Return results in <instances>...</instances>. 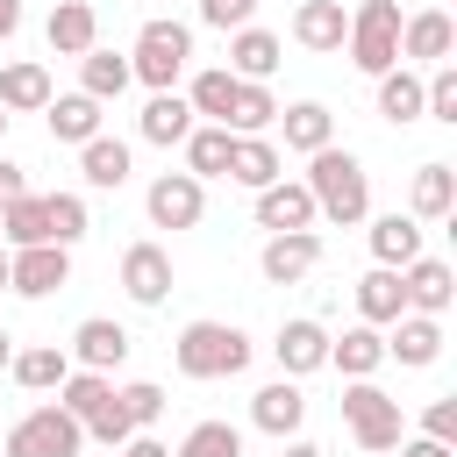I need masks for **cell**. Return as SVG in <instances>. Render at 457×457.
I'll return each instance as SVG.
<instances>
[{
    "label": "cell",
    "instance_id": "obj_30",
    "mask_svg": "<svg viewBox=\"0 0 457 457\" xmlns=\"http://www.w3.org/2000/svg\"><path fill=\"white\" fill-rule=\"evenodd\" d=\"M129 86H136V79H129V57H121V50H100V43H93V50L79 57V93H93L100 107L121 100Z\"/></svg>",
    "mask_w": 457,
    "mask_h": 457
},
{
    "label": "cell",
    "instance_id": "obj_10",
    "mask_svg": "<svg viewBox=\"0 0 457 457\" xmlns=\"http://www.w3.org/2000/svg\"><path fill=\"white\" fill-rule=\"evenodd\" d=\"M121 293L136 307H164L171 300V250L164 243H129L121 250Z\"/></svg>",
    "mask_w": 457,
    "mask_h": 457
},
{
    "label": "cell",
    "instance_id": "obj_39",
    "mask_svg": "<svg viewBox=\"0 0 457 457\" xmlns=\"http://www.w3.org/2000/svg\"><path fill=\"white\" fill-rule=\"evenodd\" d=\"M43 214H50V243H64V250L93 228V214H86V200H79V193H43Z\"/></svg>",
    "mask_w": 457,
    "mask_h": 457
},
{
    "label": "cell",
    "instance_id": "obj_46",
    "mask_svg": "<svg viewBox=\"0 0 457 457\" xmlns=\"http://www.w3.org/2000/svg\"><path fill=\"white\" fill-rule=\"evenodd\" d=\"M14 29H21V0H0V43H7Z\"/></svg>",
    "mask_w": 457,
    "mask_h": 457
},
{
    "label": "cell",
    "instance_id": "obj_3",
    "mask_svg": "<svg viewBox=\"0 0 457 457\" xmlns=\"http://www.w3.org/2000/svg\"><path fill=\"white\" fill-rule=\"evenodd\" d=\"M186 71H193V29H186V21H171V14H150V21L136 29L129 79H143L150 93H171Z\"/></svg>",
    "mask_w": 457,
    "mask_h": 457
},
{
    "label": "cell",
    "instance_id": "obj_36",
    "mask_svg": "<svg viewBox=\"0 0 457 457\" xmlns=\"http://www.w3.org/2000/svg\"><path fill=\"white\" fill-rule=\"evenodd\" d=\"M278 121V100H271V86L264 79H236V107H228V136H264Z\"/></svg>",
    "mask_w": 457,
    "mask_h": 457
},
{
    "label": "cell",
    "instance_id": "obj_1",
    "mask_svg": "<svg viewBox=\"0 0 457 457\" xmlns=\"http://www.w3.org/2000/svg\"><path fill=\"white\" fill-rule=\"evenodd\" d=\"M307 193H314V214H328L336 228H357L364 214H371V171L350 157V150H336V143H321L314 157H307V179H300Z\"/></svg>",
    "mask_w": 457,
    "mask_h": 457
},
{
    "label": "cell",
    "instance_id": "obj_7",
    "mask_svg": "<svg viewBox=\"0 0 457 457\" xmlns=\"http://www.w3.org/2000/svg\"><path fill=\"white\" fill-rule=\"evenodd\" d=\"M143 214H150V228H200V214H207V179H193V171H157L150 193H143Z\"/></svg>",
    "mask_w": 457,
    "mask_h": 457
},
{
    "label": "cell",
    "instance_id": "obj_5",
    "mask_svg": "<svg viewBox=\"0 0 457 457\" xmlns=\"http://www.w3.org/2000/svg\"><path fill=\"white\" fill-rule=\"evenodd\" d=\"M343 50H350V64L364 79L393 71L400 64V0H357V14L343 29Z\"/></svg>",
    "mask_w": 457,
    "mask_h": 457
},
{
    "label": "cell",
    "instance_id": "obj_44",
    "mask_svg": "<svg viewBox=\"0 0 457 457\" xmlns=\"http://www.w3.org/2000/svg\"><path fill=\"white\" fill-rule=\"evenodd\" d=\"M21 193H29V171H21L14 157H0V207H7V200H21Z\"/></svg>",
    "mask_w": 457,
    "mask_h": 457
},
{
    "label": "cell",
    "instance_id": "obj_25",
    "mask_svg": "<svg viewBox=\"0 0 457 457\" xmlns=\"http://www.w3.org/2000/svg\"><path fill=\"white\" fill-rule=\"evenodd\" d=\"M278 57H286V43H278L271 29H257V21L228 29V71H236V79H271Z\"/></svg>",
    "mask_w": 457,
    "mask_h": 457
},
{
    "label": "cell",
    "instance_id": "obj_6",
    "mask_svg": "<svg viewBox=\"0 0 457 457\" xmlns=\"http://www.w3.org/2000/svg\"><path fill=\"white\" fill-rule=\"evenodd\" d=\"M79 443H86V428H79L57 400H43V407H29L14 428H0V457H79Z\"/></svg>",
    "mask_w": 457,
    "mask_h": 457
},
{
    "label": "cell",
    "instance_id": "obj_37",
    "mask_svg": "<svg viewBox=\"0 0 457 457\" xmlns=\"http://www.w3.org/2000/svg\"><path fill=\"white\" fill-rule=\"evenodd\" d=\"M0 243L7 250H29V243H50V214H43V193H21L0 207Z\"/></svg>",
    "mask_w": 457,
    "mask_h": 457
},
{
    "label": "cell",
    "instance_id": "obj_41",
    "mask_svg": "<svg viewBox=\"0 0 457 457\" xmlns=\"http://www.w3.org/2000/svg\"><path fill=\"white\" fill-rule=\"evenodd\" d=\"M257 14V0H200V21L207 29H243Z\"/></svg>",
    "mask_w": 457,
    "mask_h": 457
},
{
    "label": "cell",
    "instance_id": "obj_42",
    "mask_svg": "<svg viewBox=\"0 0 457 457\" xmlns=\"http://www.w3.org/2000/svg\"><path fill=\"white\" fill-rule=\"evenodd\" d=\"M421 436H436V443H457V400H428V414H421Z\"/></svg>",
    "mask_w": 457,
    "mask_h": 457
},
{
    "label": "cell",
    "instance_id": "obj_29",
    "mask_svg": "<svg viewBox=\"0 0 457 457\" xmlns=\"http://www.w3.org/2000/svg\"><path fill=\"white\" fill-rule=\"evenodd\" d=\"M278 129H286V150H300V157H314L321 143H336V114H328L321 100H293V107H278Z\"/></svg>",
    "mask_w": 457,
    "mask_h": 457
},
{
    "label": "cell",
    "instance_id": "obj_21",
    "mask_svg": "<svg viewBox=\"0 0 457 457\" xmlns=\"http://www.w3.org/2000/svg\"><path fill=\"white\" fill-rule=\"evenodd\" d=\"M186 129H193V107H186V93L171 86V93H150L143 100V114H136V136L143 143H157V150H179L186 143Z\"/></svg>",
    "mask_w": 457,
    "mask_h": 457
},
{
    "label": "cell",
    "instance_id": "obj_33",
    "mask_svg": "<svg viewBox=\"0 0 457 457\" xmlns=\"http://www.w3.org/2000/svg\"><path fill=\"white\" fill-rule=\"evenodd\" d=\"M228 179L250 186V193L271 186V179H286V171H278V143H271V136H236V143H228Z\"/></svg>",
    "mask_w": 457,
    "mask_h": 457
},
{
    "label": "cell",
    "instance_id": "obj_13",
    "mask_svg": "<svg viewBox=\"0 0 457 457\" xmlns=\"http://www.w3.org/2000/svg\"><path fill=\"white\" fill-rule=\"evenodd\" d=\"M450 50H457V21L443 7H421L400 21V64H443Z\"/></svg>",
    "mask_w": 457,
    "mask_h": 457
},
{
    "label": "cell",
    "instance_id": "obj_38",
    "mask_svg": "<svg viewBox=\"0 0 457 457\" xmlns=\"http://www.w3.org/2000/svg\"><path fill=\"white\" fill-rule=\"evenodd\" d=\"M171 457H243V428H228V421H193Z\"/></svg>",
    "mask_w": 457,
    "mask_h": 457
},
{
    "label": "cell",
    "instance_id": "obj_4",
    "mask_svg": "<svg viewBox=\"0 0 457 457\" xmlns=\"http://www.w3.org/2000/svg\"><path fill=\"white\" fill-rule=\"evenodd\" d=\"M343 428H350V443H357L364 457H386V450L407 436L400 400H393L386 386H371V378H350V386H343Z\"/></svg>",
    "mask_w": 457,
    "mask_h": 457
},
{
    "label": "cell",
    "instance_id": "obj_34",
    "mask_svg": "<svg viewBox=\"0 0 457 457\" xmlns=\"http://www.w3.org/2000/svg\"><path fill=\"white\" fill-rule=\"evenodd\" d=\"M371 257H378V264H393V271H400V264H414V257H421V221H414V214H400V207H393V214H378V221H371Z\"/></svg>",
    "mask_w": 457,
    "mask_h": 457
},
{
    "label": "cell",
    "instance_id": "obj_27",
    "mask_svg": "<svg viewBox=\"0 0 457 457\" xmlns=\"http://www.w3.org/2000/svg\"><path fill=\"white\" fill-rule=\"evenodd\" d=\"M64 371H71V350H64V343H29V350H14V364H7V378H14L21 393H57Z\"/></svg>",
    "mask_w": 457,
    "mask_h": 457
},
{
    "label": "cell",
    "instance_id": "obj_43",
    "mask_svg": "<svg viewBox=\"0 0 457 457\" xmlns=\"http://www.w3.org/2000/svg\"><path fill=\"white\" fill-rule=\"evenodd\" d=\"M393 450L400 457H457V443H436V436H400Z\"/></svg>",
    "mask_w": 457,
    "mask_h": 457
},
{
    "label": "cell",
    "instance_id": "obj_31",
    "mask_svg": "<svg viewBox=\"0 0 457 457\" xmlns=\"http://www.w3.org/2000/svg\"><path fill=\"white\" fill-rule=\"evenodd\" d=\"M186 107H193V121H228V107H236V71H228V64L193 71V79H186Z\"/></svg>",
    "mask_w": 457,
    "mask_h": 457
},
{
    "label": "cell",
    "instance_id": "obj_22",
    "mask_svg": "<svg viewBox=\"0 0 457 457\" xmlns=\"http://www.w3.org/2000/svg\"><path fill=\"white\" fill-rule=\"evenodd\" d=\"M450 207H457V171H450L443 157L414 164V179H407V214H414V221H443Z\"/></svg>",
    "mask_w": 457,
    "mask_h": 457
},
{
    "label": "cell",
    "instance_id": "obj_24",
    "mask_svg": "<svg viewBox=\"0 0 457 457\" xmlns=\"http://www.w3.org/2000/svg\"><path fill=\"white\" fill-rule=\"evenodd\" d=\"M50 64H36V57H14V64H0V107L7 114H43L50 107Z\"/></svg>",
    "mask_w": 457,
    "mask_h": 457
},
{
    "label": "cell",
    "instance_id": "obj_16",
    "mask_svg": "<svg viewBox=\"0 0 457 457\" xmlns=\"http://www.w3.org/2000/svg\"><path fill=\"white\" fill-rule=\"evenodd\" d=\"M71 364H86V371H121V364H129V328L107 321V314H86V321L71 328Z\"/></svg>",
    "mask_w": 457,
    "mask_h": 457
},
{
    "label": "cell",
    "instance_id": "obj_35",
    "mask_svg": "<svg viewBox=\"0 0 457 457\" xmlns=\"http://www.w3.org/2000/svg\"><path fill=\"white\" fill-rule=\"evenodd\" d=\"M378 114H386L393 129L421 121V71H414V64H393V71H378Z\"/></svg>",
    "mask_w": 457,
    "mask_h": 457
},
{
    "label": "cell",
    "instance_id": "obj_26",
    "mask_svg": "<svg viewBox=\"0 0 457 457\" xmlns=\"http://www.w3.org/2000/svg\"><path fill=\"white\" fill-rule=\"evenodd\" d=\"M43 121H50V143H93L100 136V100L93 93H50V107H43Z\"/></svg>",
    "mask_w": 457,
    "mask_h": 457
},
{
    "label": "cell",
    "instance_id": "obj_45",
    "mask_svg": "<svg viewBox=\"0 0 457 457\" xmlns=\"http://www.w3.org/2000/svg\"><path fill=\"white\" fill-rule=\"evenodd\" d=\"M121 457H171V450H164V443H157V436H150V428H136V436H129V443H121Z\"/></svg>",
    "mask_w": 457,
    "mask_h": 457
},
{
    "label": "cell",
    "instance_id": "obj_17",
    "mask_svg": "<svg viewBox=\"0 0 457 457\" xmlns=\"http://www.w3.org/2000/svg\"><path fill=\"white\" fill-rule=\"evenodd\" d=\"M386 357H400L407 371H428L443 357V314H400V321H386Z\"/></svg>",
    "mask_w": 457,
    "mask_h": 457
},
{
    "label": "cell",
    "instance_id": "obj_28",
    "mask_svg": "<svg viewBox=\"0 0 457 457\" xmlns=\"http://www.w3.org/2000/svg\"><path fill=\"white\" fill-rule=\"evenodd\" d=\"M407 314V293H400V271L393 264H371L364 278H357V321H371V328H386V321H400Z\"/></svg>",
    "mask_w": 457,
    "mask_h": 457
},
{
    "label": "cell",
    "instance_id": "obj_47",
    "mask_svg": "<svg viewBox=\"0 0 457 457\" xmlns=\"http://www.w3.org/2000/svg\"><path fill=\"white\" fill-rule=\"evenodd\" d=\"M286 457H328L321 443H300V436H286Z\"/></svg>",
    "mask_w": 457,
    "mask_h": 457
},
{
    "label": "cell",
    "instance_id": "obj_2",
    "mask_svg": "<svg viewBox=\"0 0 457 457\" xmlns=\"http://www.w3.org/2000/svg\"><path fill=\"white\" fill-rule=\"evenodd\" d=\"M171 364H179L186 378H200V386L236 378V371H250V336H243L236 321H186L179 343H171Z\"/></svg>",
    "mask_w": 457,
    "mask_h": 457
},
{
    "label": "cell",
    "instance_id": "obj_23",
    "mask_svg": "<svg viewBox=\"0 0 457 457\" xmlns=\"http://www.w3.org/2000/svg\"><path fill=\"white\" fill-rule=\"evenodd\" d=\"M328 364H336L343 378H371V371L386 364V328H371V321H350L343 336H328Z\"/></svg>",
    "mask_w": 457,
    "mask_h": 457
},
{
    "label": "cell",
    "instance_id": "obj_12",
    "mask_svg": "<svg viewBox=\"0 0 457 457\" xmlns=\"http://www.w3.org/2000/svg\"><path fill=\"white\" fill-rule=\"evenodd\" d=\"M300 421H307V393H300V378H271V386H257L250 393V428H264V436H300Z\"/></svg>",
    "mask_w": 457,
    "mask_h": 457
},
{
    "label": "cell",
    "instance_id": "obj_8",
    "mask_svg": "<svg viewBox=\"0 0 457 457\" xmlns=\"http://www.w3.org/2000/svg\"><path fill=\"white\" fill-rule=\"evenodd\" d=\"M64 278H71V250H64V243L7 250V293H21V300H50V293H64Z\"/></svg>",
    "mask_w": 457,
    "mask_h": 457
},
{
    "label": "cell",
    "instance_id": "obj_14",
    "mask_svg": "<svg viewBox=\"0 0 457 457\" xmlns=\"http://www.w3.org/2000/svg\"><path fill=\"white\" fill-rule=\"evenodd\" d=\"M257 228H271V236H286V228H314V193L300 186V179H271V186H257Z\"/></svg>",
    "mask_w": 457,
    "mask_h": 457
},
{
    "label": "cell",
    "instance_id": "obj_48",
    "mask_svg": "<svg viewBox=\"0 0 457 457\" xmlns=\"http://www.w3.org/2000/svg\"><path fill=\"white\" fill-rule=\"evenodd\" d=\"M7 364H14V336L0 328V371H7Z\"/></svg>",
    "mask_w": 457,
    "mask_h": 457
},
{
    "label": "cell",
    "instance_id": "obj_32",
    "mask_svg": "<svg viewBox=\"0 0 457 457\" xmlns=\"http://www.w3.org/2000/svg\"><path fill=\"white\" fill-rule=\"evenodd\" d=\"M228 143H236V136H228L221 121H193L186 143H179V150H186V171H193V179H228Z\"/></svg>",
    "mask_w": 457,
    "mask_h": 457
},
{
    "label": "cell",
    "instance_id": "obj_20",
    "mask_svg": "<svg viewBox=\"0 0 457 457\" xmlns=\"http://www.w3.org/2000/svg\"><path fill=\"white\" fill-rule=\"evenodd\" d=\"M43 36H50L57 57H86V50L100 43V14H93V0H57L50 21H43Z\"/></svg>",
    "mask_w": 457,
    "mask_h": 457
},
{
    "label": "cell",
    "instance_id": "obj_50",
    "mask_svg": "<svg viewBox=\"0 0 457 457\" xmlns=\"http://www.w3.org/2000/svg\"><path fill=\"white\" fill-rule=\"evenodd\" d=\"M7 121H14V114H7V107H0V136H7Z\"/></svg>",
    "mask_w": 457,
    "mask_h": 457
},
{
    "label": "cell",
    "instance_id": "obj_15",
    "mask_svg": "<svg viewBox=\"0 0 457 457\" xmlns=\"http://www.w3.org/2000/svg\"><path fill=\"white\" fill-rule=\"evenodd\" d=\"M400 293H407V314H450L457 271L443 257H414V264H400Z\"/></svg>",
    "mask_w": 457,
    "mask_h": 457
},
{
    "label": "cell",
    "instance_id": "obj_49",
    "mask_svg": "<svg viewBox=\"0 0 457 457\" xmlns=\"http://www.w3.org/2000/svg\"><path fill=\"white\" fill-rule=\"evenodd\" d=\"M0 293H7V250H0Z\"/></svg>",
    "mask_w": 457,
    "mask_h": 457
},
{
    "label": "cell",
    "instance_id": "obj_9",
    "mask_svg": "<svg viewBox=\"0 0 457 457\" xmlns=\"http://www.w3.org/2000/svg\"><path fill=\"white\" fill-rule=\"evenodd\" d=\"M314 264H321V236H314V228L264 236V250H257V271H264V286H300Z\"/></svg>",
    "mask_w": 457,
    "mask_h": 457
},
{
    "label": "cell",
    "instance_id": "obj_40",
    "mask_svg": "<svg viewBox=\"0 0 457 457\" xmlns=\"http://www.w3.org/2000/svg\"><path fill=\"white\" fill-rule=\"evenodd\" d=\"M121 407H129V421H136V428H150V421L164 414V386H150V378H129V386H121Z\"/></svg>",
    "mask_w": 457,
    "mask_h": 457
},
{
    "label": "cell",
    "instance_id": "obj_18",
    "mask_svg": "<svg viewBox=\"0 0 457 457\" xmlns=\"http://www.w3.org/2000/svg\"><path fill=\"white\" fill-rule=\"evenodd\" d=\"M129 171H136V157H129V143L121 136H93V143H79V179L93 186V193H121L129 186Z\"/></svg>",
    "mask_w": 457,
    "mask_h": 457
},
{
    "label": "cell",
    "instance_id": "obj_19",
    "mask_svg": "<svg viewBox=\"0 0 457 457\" xmlns=\"http://www.w3.org/2000/svg\"><path fill=\"white\" fill-rule=\"evenodd\" d=\"M343 29H350L343 0H300V7H293V43H300V50H314V57L343 50Z\"/></svg>",
    "mask_w": 457,
    "mask_h": 457
},
{
    "label": "cell",
    "instance_id": "obj_11",
    "mask_svg": "<svg viewBox=\"0 0 457 457\" xmlns=\"http://www.w3.org/2000/svg\"><path fill=\"white\" fill-rule=\"evenodd\" d=\"M271 357H278V378H307V371L328 364V328H321L314 314H293V321H278Z\"/></svg>",
    "mask_w": 457,
    "mask_h": 457
}]
</instances>
